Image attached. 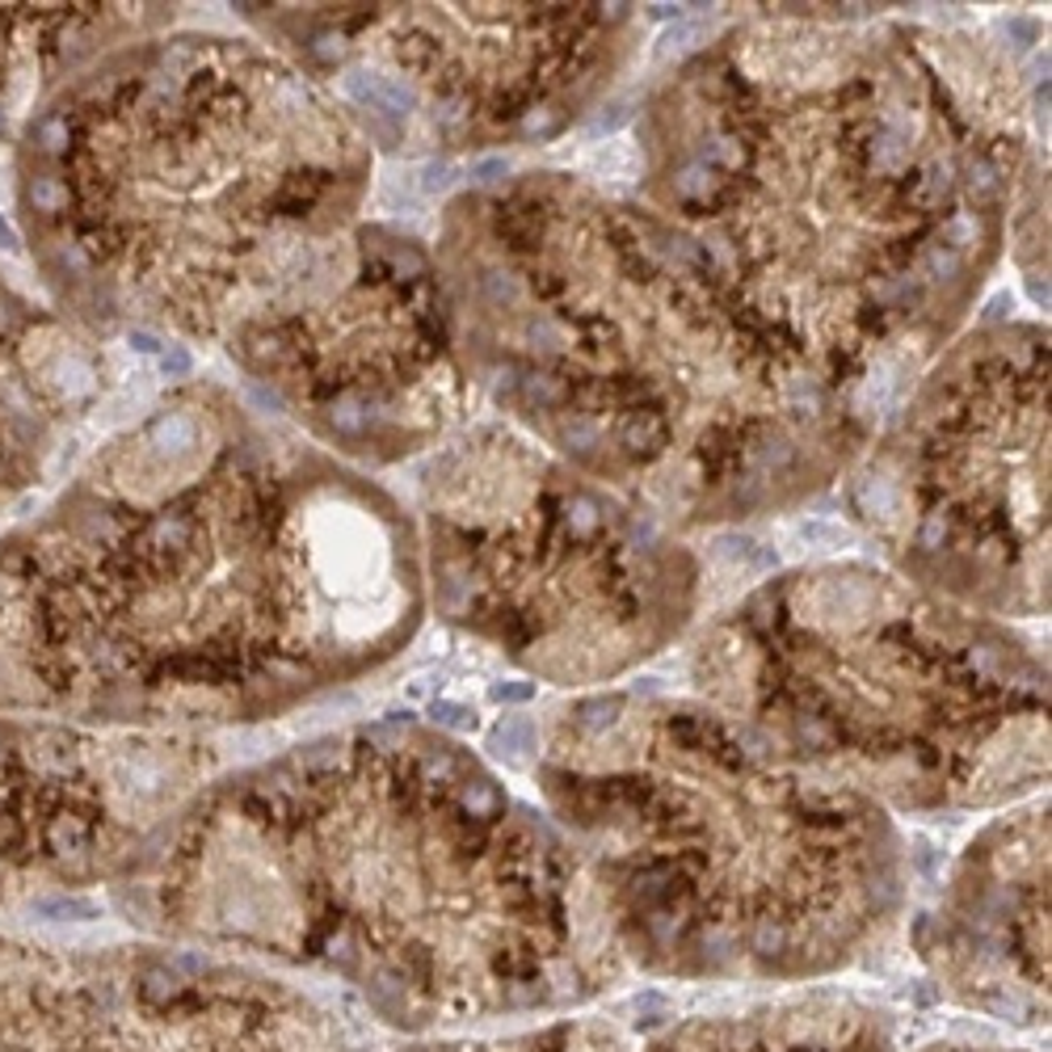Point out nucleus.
<instances>
[{
	"label": "nucleus",
	"mask_w": 1052,
	"mask_h": 1052,
	"mask_svg": "<svg viewBox=\"0 0 1052 1052\" xmlns=\"http://www.w3.org/2000/svg\"><path fill=\"white\" fill-rule=\"evenodd\" d=\"M131 345L139 350V354H156V350H160L156 333H148V328H135V333H131Z\"/></svg>",
	"instance_id": "17"
},
{
	"label": "nucleus",
	"mask_w": 1052,
	"mask_h": 1052,
	"mask_svg": "<svg viewBox=\"0 0 1052 1052\" xmlns=\"http://www.w3.org/2000/svg\"><path fill=\"white\" fill-rule=\"evenodd\" d=\"M30 139H35V148L47 156H59L68 153V115H47L35 122V131H30Z\"/></svg>",
	"instance_id": "9"
},
{
	"label": "nucleus",
	"mask_w": 1052,
	"mask_h": 1052,
	"mask_svg": "<svg viewBox=\"0 0 1052 1052\" xmlns=\"http://www.w3.org/2000/svg\"><path fill=\"white\" fill-rule=\"evenodd\" d=\"M0 1052H366V1028L207 952L0 935Z\"/></svg>",
	"instance_id": "4"
},
{
	"label": "nucleus",
	"mask_w": 1052,
	"mask_h": 1052,
	"mask_svg": "<svg viewBox=\"0 0 1052 1052\" xmlns=\"http://www.w3.org/2000/svg\"><path fill=\"white\" fill-rule=\"evenodd\" d=\"M645 1052H893L888 1019L855 997L813 994L687 1019Z\"/></svg>",
	"instance_id": "7"
},
{
	"label": "nucleus",
	"mask_w": 1052,
	"mask_h": 1052,
	"mask_svg": "<svg viewBox=\"0 0 1052 1052\" xmlns=\"http://www.w3.org/2000/svg\"><path fill=\"white\" fill-rule=\"evenodd\" d=\"M472 177L476 181H498V177H505V160L501 156H484V160L472 165Z\"/></svg>",
	"instance_id": "16"
},
{
	"label": "nucleus",
	"mask_w": 1052,
	"mask_h": 1052,
	"mask_svg": "<svg viewBox=\"0 0 1052 1052\" xmlns=\"http://www.w3.org/2000/svg\"><path fill=\"white\" fill-rule=\"evenodd\" d=\"M0 131H4V115H0Z\"/></svg>",
	"instance_id": "19"
},
{
	"label": "nucleus",
	"mask_w": 1052,
	"mask_h": 1052,
	"mask_svg": "<svg viewBox=\"0 0 1052 1052\" xmlns=\"http://www.w3.org/2000/svg\"><path fill=\"white\" fill-rule=\"evenodd\" d=\"M543 775L593 842L615 926L652 973H829L897 905L888 825L766 766L749 733L711 716L590 699Z\"/></svg>",
	"instance_id": "2"
},
{
	"label": "nucleus",
	"mask_w": 1052,
	"mask_h": 1052,
	"mask_svg": "<svg viewBox=\"0 0 1052 1052\" xmlns=\"http://www.w3.org/2000/svg\"><path fill=\"white\" fill-rule=\"evenodd\" d=\"M969 186H973L976 198H994V194H997V169L990 165V160L973 165V173H969Z\"/></svg>",
	"instance_id": "12"
},
{
	"label": "nucleus",
	"mask_w": 1052,
	"mask_h": 1052,
	"mask_svg": "<svg viewBox=\"0 0 1052 1052\" xmlns=\"http://www.w3.org/2000/svg\"><path fill=\"white\" fill-rule=\"evenodd\" d=\"M194 770L190 746L0 720V901L35 905L39 884H85L131 859Z\"/></svg>",
	"instance_id": "5"
},
{
	"label": "nucleus",
	"mask_w": 1052,
	"mask_h": 1052,
	"mask_svg": "<svg viewBox=\"0 0 1052 1052\" xmlns=\"http://www.w3.org/2000/svg\"><path fill=\"white\" fill-rule=\"evenodd\" d=\"M922 956L960 1006L1011 1028L1049 1023V888L1035 817L981 846L943 914L926 922Z\"/></svg>",
	"instance_id": "6"
},
{
	"label": "nucleus",
	"mask_w": 1052,
	"mask_h": 1052,
	"mask_svg": "<svg viewBox=\"0 0 1052 1052\" xmlns=\"http://www.w3.org/2000/svg\"><path fill=\"white\" fill-rule=\"evenodd\" d=\"M926 1052H1014V1049H976V1044H935Z\"/></svg>",
	"instance_id": "18"
},
{
	"label": "nucleus",
	"mask_w": 1052,
	"mask_h": 1052,
	"mask_svg": "<svg viewBox=\"0 0 1052 1052\" xmlns=\"http://www.w3.org/2000/svg\"><path fill=\"white\" fill-rule=\"evenodd\" d=\"M118 905L333 976L413 1035L577 1006L615 976L552 834L413 720L312 741L194 804L135 851Z\"/></svg>",
	"instance_id": "1"
},
{
	"label": "nucleus",
	"mask_w": 1052,
	"mask_h": 1052,
	"mask_svg": "<svg viewBox=\"0 0 1052 1052\" xmlns=\"http://www.w3.org/2000/svg\"><path fill=\"white\" fill-rule=\"evenodd\" d=\"M451 177H455V169H451L446 160H430V165L421 169V190H425V194L446 190V186H451Z\"/></svg>",
	"instance_id": "14"
},
{
	"label": "nucleus",
	"mask_w": 1052,
	"mask_h": 1052,
	"mask_svg": "<svg viewBox=\"0 0 1052 1052\" xmlns=\"http://www.w3.org/2000/svg\"><path fill=\"white\" fill-rule=\"evenodd\" d=\"M160 371H165L169 380H181V375H190V354H186L181 345H169V350L160 354Z\"/></svg>",
	"instance_id": "15"
},
{
	"label": "nucleus",
	"mask_w": 1052,
	"mask_h": 1052,
	"mask_svg": "<svg viewBox=\"0 0 1052 1052\" xmlns=\"http://www.w3.org/2000/svg\"><path fill=\"white\" fill-rule=\"evenodd\" d=\"M396 1052H628V1040L602 1019H560L505 1035H430Z\"/></svg>",
	"instance_id": "8"
},
{
	"label": "nucleus",
	"mask_w": 1052,
	"mask_h": 1052,
	"mask_svg": "<svg viewBox=\"0 0 1052 1052\" xmlns=\"http://www.w3.org/2000/svg\"><path fill=\"white\" fill-rule=\"evenodd\" d=\"M26 198H30V207H35V210L51 215V210H59L63 203H68V186H63L59 177H30V190H26Z\"/></svg>",
	"instance_id": "10"
},
{
	"label": "nucleus",
	"mask_w": 1052,
	"mask_h": 1052,
	"mask_svg": "<svg viewBox=\"0 0 1052 1052\" xmlns=\"http://www.w3.org/2000/svg\"><path fill=\"white\" fill-rule=\"evenodd\" d=\"M657 442H661V430H657L652 417H631L628 425H623V446H628V451H649Z\"/></svg>",
	"instance_id": "11"
},
{
	"label": "nucleus",
	"mask_w": 1052,
	"mask_h": 1052,
	"mask_svg": "<svg viewBox=\"0 0 1052 1052\" xmlns=\"http://www.w3.org/2000/svg\"><path fill=\"white\" fill-rule=\"evenodd\" d=\"M758 746L872 775L901 800H1002L1044 763L1040 670L990 631L867 581L766 598L708 652Z\"/></svg>",
	"instance_id": "3"
},
{
	"label": "nucleus",
	"mask_w": 1052,
	"mask_h": 1052,
	"mask_svg": "<svg viewBox=\"0 0 1052 1052\" xmlns=\"http://www.w3.org/2000/svg\"><path fill=\"white\" fill-rule=\"evenodd\" d=\"M522 392H527V401L539 404V409H548V404L560 401V387H556L552 380H539V375H531V380H522Z\"/></svg>",
	"instance_id": "13"
}]
</instances>
